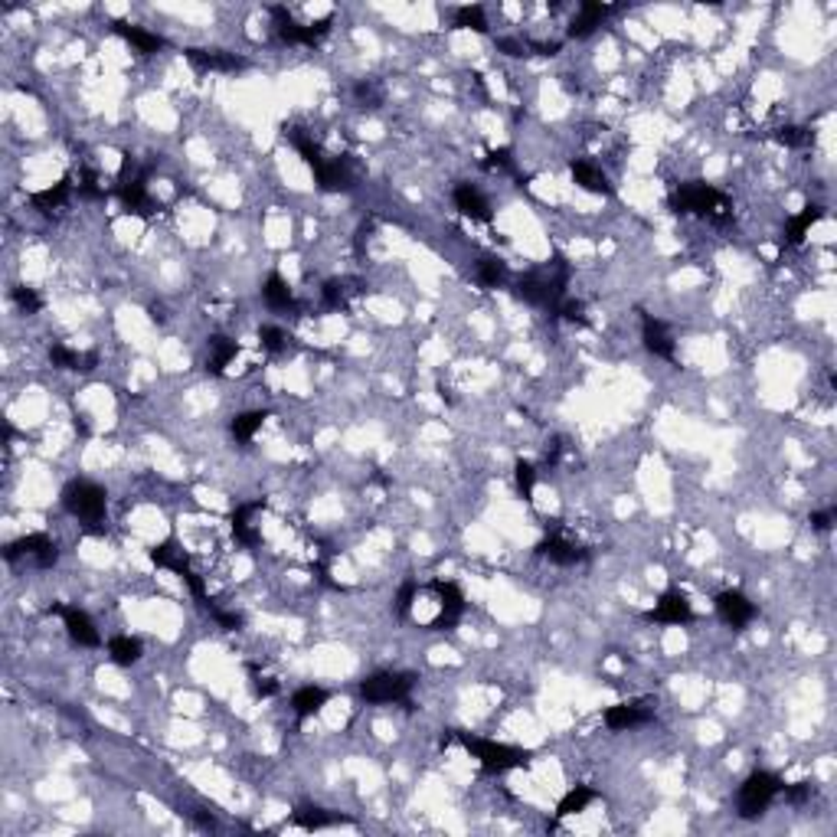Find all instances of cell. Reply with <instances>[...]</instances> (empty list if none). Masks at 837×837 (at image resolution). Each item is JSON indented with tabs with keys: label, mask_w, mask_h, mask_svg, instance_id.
Masks as SVG:
<instances>
[{
	"label": "cell",
	"mask_w": 837,
	"mask_h": 837,
	"mask_svg": "<svg viewBox=\"0 0 837 837\" xmlns=\"http://www.w3.org/2000/svg\"><path fill=\"white\" fill-rule=\"evenodd\" d=\"M289 141H291V147L301 154V161L311 167V174H315V181L321 190H327V193H351V190L357 187V174H353L347 157L327 154L325 147L317 145L311 135H305L301 128H291Z\"/></svg>",
	"instance_id": "cell-1"
},
{
	"label": "cell",
	"mask_w": 837,
	"mask_h": 837,
	"mask_svg": "<svg viewBox=\"0 0 837 837\" xmlns=\"http://www.w3.org/2000/svg\"><path fill=\"white\" fill-rule=\"evenodd\" d=\"M566 285H569V265L563 255L549 262V269L543 272H527L521 279L513 281V298H521L527 305L543 307L547 315L557 317L559 301L566 298Z\"/></svg>",
	"instance_id": "cell-2"
},
{
	"label": "cell",
	"mask_w": 837,
	"mask_h": 837,
	"mask_svg": "<svg viewBox=\"0 0 837 837\" xmlns=\"http://www.w3.org/2000/svg\"><path fill=\"white\" fill-rule=\"evenodd\" d=\"M671 209L681 217H703L713 226L733 223V203L723 190L710 187L703 181H687L671 193Z\"/></svg>",
	"instance_id": "cell-3"
},
{
	"label": "cell",
	"mask_w": 837,
	"mask_h": 837,
	"mask_svg": "<svg viewBox=\"0 0 837 837\" xmlns=\"http://www.w3.org/2000/svg\"><path fill=\"white\" fill-rule=\"evenodd\" d=\"M455 739H459L461 749H465L471 759H477V765H481L487 775H501V772H511V769H527V765L533 762L530 749H517V746H507V743H497V739L471 736V733H455Z\"/></svg>",
	"instance_id": "cell-4"
},
{
	"label": "cell",
	"mask_w": 837,
	"mask_h": 837,
	"mask_svg": "<svg viewBox=\"0 0 837 837\" xmlns=\"http://www.w3.org/2000/svg\"><path fill=\"white\" fill-rule=\"evenodd\" d=\"M147 177H151V164H138V157H131V154H125V161H121V171H118V200H121V207H125V213H131V217H141V219H151L154 213H157V200L151 197V190H147Z\"/></svg>",
	"instance_id": "cell-5"
},
{
	"label": "cell",
	"mask_w": 837,
	"mask_h": 837,
	"mask_svg": "<svg viewBox=\"0 0 837 837\" xmlns=\"http://www.w3.org/2000/svg\"><path fill=\"white\" fill-rule=\"evenodd\" d=\"M63 507L73 513L76 521L89 523V527H99V523L105 521V513H109V494H105V487H99L95 481H69L63 491Z\"/></svg>",
	"instance_id": "cell-6"
},
{
	"label": "cell",
	"mask_w": 837,
	"mask_h": 837,
	"mask_svg": "<svg viewBox=\"0 0 837 837\" xmlns=\"http://www.w3.org/2000/svg\"><path fill=\"white\" fill-rule=\"evenodd\" d=\"M782 779L775 772H752L746 779V782L739 785V798H736V808H739V818H759V815H765L769 811V805H772L779 795H782Z\"/></svg>",
	"instance_id": "cell-7"
},
{
	"label": "cell",
	"mask_w": 837,
	"mask_h": 837,
	"mask_svg": "<svg viewBox=\"0 0 837 837\" xmlns=\"http://www.w3.org/2000/svg\"><path fill=\"white\" fill-rule=\"evenodd\" d=\"M415 687V674L409 671H379L361 684V697L367 703H403L409 707V693Z\"/></svg>",
	"instance_id": "cell-8"
},
{
	"label": "cell",
	"mask_w": 837,
	"mask_h": 837,
	"mask_svg": "<svg viewBox=\"0 0 837 837\" xmlns=\"http://www.w3.org/2000/svg\"><path fill=\"white\" fill-rule=\"evenodd\" d=\"M272 17H275V33H279L281 43L289 46H315L317 40H325L327 33H331V23L334 17L327 13V17H321L317 23H298V20H291V13L285 7H272Z\"/></svg>",
	"instance_id": "cell-9"
},
{
	"label": "cell",
	"mask_w": 837,
	"mask_h": 837,
	"mask_svg": "<svg viewBox=\"0 0 837 837\" xmlns=\"http://www.w3.org/2000/svg\"><path fill=\"white\" fill-rule=\"evenodd\" d=\"M4 559L7 563H17V559H33L40 569H49L59 563V547H56L53 537H46V533H27V537H20V540L7 543V549H4Z\"/></svg>",
	"instance_id": "cell-10"
},
{
	"label": "cell",
	"mask_w": 837,
	"mask_h": 837,
	"mask_svg": "<svg viewBox=\"0 0 837 837\" xmlns=\"http://www.w3.org/2000/svg\"><path fill=\"white\" fill-rule=\"evenodd\" d=\"M432 589H435V595H439V615L429 621V631L459 628L461 615H465V609H468V602H465V592H461L455 583H445V579H435Z\"/></svg>",
	"instance_id": "cell-11"
},
{
	"label": "cell",
	"mask_w": 837,
	"mask_h": 837,
	"mask_svg": "<svg viewBox=\"0 0 837 837\" xmlns=\"http://www.w3.org/2000/svg\"><path fill=\"white\" fill-rule=\"evenodd\" d=\"M648 723H654V700H625L605 710V726L619 733L648 726Z\"/></svg>",
	"instance_id": "cell-12"
},
{
	"label": "cell",
	"mask_w": 837,
	"mask_h": 837,
	"mask_svg": "<svg viewBox=\"0 0 837 837\" xmlns=\"http://www.w3.org/2000/svg\"><path fill=\"white\" fill-rule=\"evenodd\" d=\"M641 341H645V351L657 361H677V343L671 327L654 315H645L641 311Z\"/></svg>",
	"instance_id": "cell-13"
},
{
	"label": "cell",
	"mask_w": 837,
	"mask_h": 837,
	"mask_svg": "<svg viewBox=\"0 0 837 837\" xmlns=\"http://www.w3.org/2000/svg\"><path fill=\"white\" fill-rule=\"evenodd\" d=\"M49 612L63 615V625L76 645H82V648H99L102 645V635H99V628H95V621L89 619V612H82L79 605H53Z\"/></svg>",
	"instance_id": "cell-14"
},
{
	"label": "cell",
	"mask_w": 837,
	"mask_h": 837,
	"mask_svg": "<svg viewBox=\"0 0 837 837\" xmlns=\"http://www.w3.org/2000/svg\"><path fill=\"white\" fill-rule=\"evenodd\" d=\"M183 56L197 73H243V69H249V59L223 53V49H183Z\"/></svg>",
	"instance_id": "cell-15"
},
{
	"label": "cell",
	"mask_w": 837,
	"mask_h": 837,
	"mask_svg": "<svg viewBox=\"0 0 837 837\" xmlns=\"http://www.w3.org/2000/svg\"><path fill=\"white\" fill-rule=\"evenodd\" d=\"M713 609H717V615L726 621L729 628L736 631L752 625V619H756V602H749V595H743L739 589H726V592L717 595Z\"/></svg>",
	"instance_id": "cell-16"
},
{
	"label": "cell",
	"mask_w": 837,
	"mask_h": 837,
	"mask_svg": "<svg viewBox=\"0 0 837 837\" xmlns=\"http://www.w3.org/2000/svg\"><path fill=\"white\" fill-rule=\"evenodd\" d=\"M648 619L657 621V625H687V621H693V605L681 589H667L654 602Z\"/></svg>",
	"instance_id": "cell-17"
},
{
	"label": "cell",
	"mask_w": 837,
	"mask_h": 837,
	"mask_svg": "<svg viewBox=\"0 0 837 837\" xmlns=\"http://www.w3.org/2000/svg\"><path fill=\"white\" fill-rule=\"evenodd\" d=\"M537 553H540L543 559H549V563H557V566H579V563L589 559V549L579 547V543H573V540H566L559 530L547 533V540L537 547Z\"/></svg>",
	"instance_id": "cell-18"
},
{
	"label": "cell",
	"mask_w": 837,
	"mask_h": 837,
	"mask_svg": "<svg viewBox=\"0 0 837 837\" xmlns=\"http://www.w3.org/2000/svg\"><path fill=\"white\" fill-rule=\"evenodd\" d=\"M455 209H459L465 219H471V223H485V226L494 223V209H491L487 197L477 187H471V183H459V187H455Z\"/></svg>",
	"instance_id": "cell-19"
},
{
	"label": "cell",
	"mask_w": 837,
	"mask_h": 837,
	"mask_svg": "<svg viewBox=\"0 0 837 837\" xmlns=\"http://www.w3.org/2000/svg\"><path fill=\"white\" fill-rule=\"evenodd\" d=\"M615 7L612 4H599V0H583L579 4V13L573 17V23H569V40H585L592 37L595 30L602 27L605 17H612Z\"/></svg>",
	"instance_id": "cell-20"
},
{
	"label": "cell",
	"mask_w": 837,
	"mask_h": 837,
	"mask_svg": "<svg viewBox=\"0 0 837 837\" xmlns=\"http://www.w3.org/2000/svg\"><path fill=\"white\" fill-rule=\"evenodd\" d=\"M569 171H573V181H576L585 193H595V197H612L615 193L612 181H609L602 167H595L592 161H583V157H579V161L569 164Z\"/></svg>",
	"instance_id": "cell-21"
},
{
	"label": "cell",
	"mask_w": 837,
	"mask_h": 837,
	"mask_svg": "<svg viewBox=\"0 0 837 837\" xmlns=\"http://www.w3.org/2000/svg\"><path fill=\"white\" fill-rule=\"evenodd\" d=\"M111 30H115L118 37L125 40L128 46H135L141 56H151V53H157V49L167 46V40H164L161 33H151V30H145V27H135V23H128V20H115Z\"/></svg>",
	"instance_id": "cell-22"
},
{
	"label": "cell",
	"mask_w": 837,
	"mask_h": 837,
	"mask_svg": "<svg viewBox=\"0 0 837 837\" xmlns=\"http://www.w3.org/2000/svg\"><path fill=\"white\" fill-rule=\"evenodd\" d=\"M363 281L361 279H327L325 289H321V298H325V307L331 311H347L351 307V298L363 295Z\"/></svg>",
	"instance_id": "cell-23"
},
{
	"label": "cell",
	"mask_w": 837,
	"mask_h": 837,
	"mask_svg": "<svg viewBox=\"0 0 837 837\" xmlns=\"http://www.w3.org/2000/svg\"><path fill=\"white\" fill-rule=\"evenodd\" d=\"M821 217H824V207H818V203H808V207L801 209V213L788 217V223H785V233H782V245H785V249H788V245H801V243H805V236L811 233V226L818 223Z\"/></svg>",
	"instance_id": "cell-24"
},
{
	"label": "cell",
	"mask_w": 837,
	"mask_h": 837,
	"mask_svg": "<svg viewBox=\"0 0 837 837\" xmlns=\"http://www.w3.org/2000/svg\"><path fill=\"white\" fill-rule=\"evenodd\" d=\"M265 507V501H253V504H239L233 511V517H229V527H233L236 540L243 543V547H259V530L253 527V517Z\"/></svg>",
	"instance_id": "cell-25"
},
{
	"label": "cell",
	"mask_w": 837,
	"mask_h": 837,
	"mask_svg": "<svg viewBox=\"0 0 837 837\" xmlns=\"http://www.w3.org/2000/svg\"><path fill=\"white\" fill-rule=\"evenodd\" d=\"M327 700H331V693H327L325 687L305 684L291 693V710H295L298 720H307V717H315V713L325 710Z\"/></svg>",
	"instance_id": "cell-26"
},
{
	"label": "cell",
	"mask_w": 837,
	"mask_h": 837,
	"mask_svg": "<svg viewBox=\"0 0 837 837\" xmlns=\"http://www.w3.org/2000/svg\"><path fill=\"white\" fill-rule=\"evenodd\" d=\"M209 347V357H207V373H213V377H223L226 367L239 357V343L233 341V337H223V334H213L207 341Z\"/></svg>",
	"instance_id": "cell-27"
},
{
	"label": "cell",
	"mask_w": 837,
	"mask_h": 837,
	"mask_svg": "<svg viewBox=\"0 0 837 837\" xmlns=\"http://www.w3.org/2000/svg\"><path fill=\"white\" fill-rule=\"evenodd\" d=\"M49 363H53L56 370H82V373H89V370L99 367V353L95 351L79 353V351H73V347H66V343H53V347H49Z\"/></svg>",
	"instance_id": "cell-28"
},
{
	"label": "cell",
	"mask_w": 837,
	"mask_h": 837,
	"mask_svg": "<svg viewBox=\"0 0 837 837\" xmlns=\"http://www.w3.org/2000/svg\"><path fill=\"white\" fill-rule=\"evenodd\" d=\"M151 563L154 566H161V569H171L174 576L181 579L183 573L190 569V559H187V553H183V547L177 540H164V543H157V547L151 549Z\"/></svg>",
	"instance_id": "cell-29"
},
{
	"label": "cell",
	"mask_w": 837,
	"mask_h": 837,
	"mask_svg": "<svg viewBox=\"0 0 837 837\" xmlns=\"http://www.w3.org/2000/svg\"><path fill=\"white\" fill-rule=\"evenodd\" d=\"M262 298H265V305H269L272 311H295V291H291V285L285 281V275H279V272H272L269 279H265Z\"/></svg>",
	"instance_id": "cell-30"
},
{
	"label": "cell",
	"mask_w": 837,
	"mask_h": 837,
	"mask_svg": "<svg viewBox=\"0 0 837 837\" xmlns=\"http://www.w3.org/2000/svg\"><path fill=\"white\" fill-rule=\"evenodd\" d=\"M291 821H295L298 828H305V831H321V828H337V824H347V818H343V815H334V811H327V808H315V805L298 808Z\"/></svg>",
	"instance_id": "cell-31"
},
{
	"label": "cell",
	"mask_w": 837,
	"mask_h": 837,
	"mask_svg": "<svg viewBox=\"0 0 837 837\" xmlns=\"http://www.w3.org/2000/svg\"><path fill=\"white\" fill-rule=\"evenodd\" d=\"M69 193H73V177H63L59 183H53V187L40 190V193H33L30 197V203L40 209V213H53V209H59L69 200Z\"/></svg>",
	"instance_id": "cell-32"
},
{
	"label": "cell",
	"mask_w": 837,
	"mask_h": 837,
	"mask_svg": "<svg viewBox=\"0 0 837 837\" xmlns=\"http://www.w3.org/2000/svg\"><path fill=\"white\" fill-rule=\"evenodd\" d=\"M141 654H145V648H141V641L131 638V635H115V638L109 641V657L115 661L118 667H131L141 661Z\"/></svg>",
	"instance_id": "cell-33"
},
{
	"label": "cell",
	"mask_w": 837,
	"mask_h": 837,
	"mask_svg": "<svg viewBox=\"0 0 837 837\" xmlns=\"http://www.w3.org/2000/svg\"><path fill=\"white\" fill-rule=\"evenodd\" d=\"M592 801H595V792L589 788V785H576V788H569L557 805V821L569 818V815H579V811H585Z\"/></svg>",
	"instance_id": "cell-34"
},
{
	"label": "cell",
	"mask_w": 837,
	"mask_h": 837,
	"mask_svg": "<svg viewBox=\"0 0 837 837\" xmlns=\"http://www.w3.org/2000/svg\"><path fill=\"white\" fill-rule=\"evenodd\" d=\"M265 419H269V413H262V409H249V413H239V415H236L229 429H233L236 441H253V435L259 432Z\"/></svg>",
	"instance_id": "cell-35"
},
{
	"label": "cell",
	"mask_w": 837,
	"mask_h": 837,
	"mask_svg": "<svg viewBox=\"0 0 837 837\" xmlns=\"http://www.w3.org/2000/svg\"><path fill=\"white\" fill-rule=\"evenodd\" d=\"M507 279H511L507 262H501V259H481L477 262V281H481L485 289H501Z\"/></svg>",
	"instance_id": "cell-36"
},
{
	"label": "cell",
	"mask_w": 837,
	"mask_h": 837,
	"mask_svg": "<svg viewBox=\"0 0 837 837\" xmlns=\"http://www.w3.org/2000/svg\"><path fill=\"white\" fill-rule=\"evenodd\" d=\"M455 27L461 30H475V33H487V17H485V7H477V4H465V7L455 10Z\"/></svg>",
	"instance_id": "cell-37"
},
{
	"label": "cell",
	"mask_w": 837,
	"mask_h": 837,
	"mask_svg": "<svg viewBox=\"0 0 837 837\" xmlns=\"http://www.w3.org/2000/svg\"><path fill=\"white\" fill-rule=\"evenodd\" d=\"M513 485H517V494L523 501H533V487H537V465L533 461H517L513 465Z\"/></svg>",
	"instance_id": "cell-38"
},
{
	"label": "cell",
	"mask_w": 837,
	"mask_h": 837,
	"mask_svg": "<svg viewBox=\"0 0 837 837\" xmlns=\"http://www.w3.org/2000/svg\"><path fill=\"white\" fill-rule=\"evenodd\" d=\"M772 138L779 141V145H785V147H808V145H815V135H811L808 128H798V125L779 128V131H772Z\"/></svg>",
	"instance_id": "cell-39"
},
{
	"label": "cell",
	"mask_w": 837,
	"mask_h": 837,
	"mask_svg": "<svg viewBox=\"0 0 837 837\" xmlns=\"http://www.w3.org/2000/svg\"><path fill=\"white\" fill-rule=\"evenodd\" d=\"M10 298H13V305H17L23 315H40V311H43V298L33 289H27V285H17V289L10 291Z\"/></svg>",
	"instance_id": "cell-40"
},
{
	"label": "cell",
	"mask_w": 837,
	"mask_h": 837,
	"mask_svg": "<svg viewBox=\"0 0 837 837\" xmlns=\"http://www.w3.org/2000/svg\"><path fill=\"white\" fill-rule=\"evenodd\" d=\"M259 343L269 353H281L285 347H289V334L281 331V327H275V325H262L259 327Z\"/></svg>",
	"instance_id": "cell-41"
},
{
	"label": "cell",
	"mask_w": 837,
	"mask_h": 837,
	"mask_svg": "<svg viewBox=\"0 0 837 837\" xmlns=\"http://www.w3.org/2000/svg\"><path fill=\"white\" fill-rule=\"evenodd\" d=\"M557 317H563L569 325H589V317H585V301H579V298H563L557 307Z\"/></svg>",
	"instance_id": "cell-42"
},
{
	"label": "cell",
	"mask_w": 837,
	"mask_h": 837,
	"mask_svg": "<svg viewBox=\"0 0 837 837\" xmlns=\"http://www.w3.org/2000/svg\"><path fill=\"white\" fill-rule=\"evenodd\" d=\"M79 197H85V200H105L109 197V190L99 183V174L95 171L79 174Z\"/></svg>",
	"instance_id": "cell-43"
},
{
	"label": "cell",
	"mask_w": 837,
	"mask_h": 837,
	"mask_svg": "<svg viewBox=\"0 0 837 837\" xmlns=\"http://www.w3.org/2000/svg\"><path fill=\"white\" fill-rule=\"evenodd\" d=\"M415 595H419V583H415V579H405V583L399 585V592H396V615H399V619H405V615L413 612Z\"/></svg>",
	"instance_id": "cell-44"
},
{
	"label": "cell",
	"mask_w": 837,
	"mask_h": 837,
	"mask_svg": "<svg viewBox=\"0 0 837 837\" xmlns=\"http://www.w3.org/2000/svg\"><path fill=\"white\" fill-rule=\"evenodd\" d=\"M487 171H511L513 167V151L511 147H494V151L485 157Z\"/></svg>",
	"instance_id": "cell-45"
},
{
	"label": "cell",
	"mask_w": 837,
	"mask_h": 837,
	"mask_svg": "<svg viewBox=\"0 0 837 837\" xmlns=\"http://www.w3.org/2000/svg\"><path fill=\"white\" fill-rule=\"evenodd\" d=\"M782 795L788 805H805V801L815 795V785L811 782H795V785H782Z\"/></svg>",
	"instance_id": "cell-46"
},
{
	"label": "cell",
	"mask_w": 837,
	"mask_h": 837,
	"mask_svg": "<svg viewBox=\"0 0 837 837\" xmlns=\"http://www.w3.org/2000/svg\"><path fill=\"white\" fill-rule=\"evenodd\" d=\"M209 615H213V619H217L226 631H239V628L245 625L243 615H239V612H229V609H219V605H213V609H209Z\"/></svg>",
	"instance_id": "cell-47"
},
{
	"label": "cell",
	"mask_w": 837,
	"mask_h": 837,
	"mask_svg": "<svg viewBox=\"0 0 837 837\" xmlns=\"http://www.w3.org/2000/svg\"><path fill=\"white\" fill-rule=\"evenodd\" d=\"M497 49L507 56H530V43L523 37H501L497 40Z\"/></svg>",
	"instance_id": "cell-48"
},
{
	"label": "cell",
	"mask_w": 837,
	"mask_h": 837,
	"mask_svg": "<svg viewBox=\"0 0 837 837\" xmlns=\"http://www.w3.org/2000/svg\"><path fill=\"white\" fill-rule=\"evenodd\" d=\"M357 99L363 102V109H377L379 102H383V95H379L377 85L367 79V82H361V85H357Z\"/></svg>",
	"instance_id": "cell-49"
},
{
	"label": "cell",
	"mask_w": 837,
	"mask_h": 837,
	"mask_svg": "<svg viewBox=\"0 0 837 837\" xmlns=\"http://www.w3.org/2000/svg\"><path fill=\"white\" fill-rule=\"evenodd\" d=\"M834 521H837V511H834V507H828V511H815V513H811V530L828 533L831 527H834Z\"/></svg>",
	"instance_id": "cell-50"
},
{
	"label": "cell",
	"mask_w": 837,
	"mask_h": 837,
	"mask_svg": "<svg viewBox=\"0 0 837 837\" xmlns=\"http://www.w3.org/2000/svg\"><path fill=\"white\" fill-rule=\"evenodd\" d=\"M253 690H255V697H275V693H279V684H275L272 677H262L259 671H253Z\"/></svg>",
	"instance_id": "cell-51"
},
{
	"label": "cell",
	"mask_w": 837,
	"mask_h": 837,
	"mask_svg": "<svg viewBox=\"0 0 837 837\" xmlns=\"http://www.w3.org/2000/svg\"><path fill=\"white\" fill-rule=\"evenodd\" d=\"M563 449H566V445H563V439H559V435L553 441H547V451H543V465H547V468H557L559 459H563Z\"/></svg>",
	"instance_id": "cell-52"
}]
</instances>
